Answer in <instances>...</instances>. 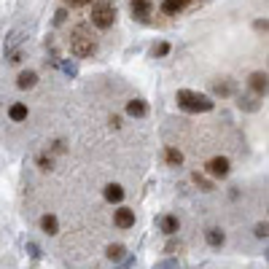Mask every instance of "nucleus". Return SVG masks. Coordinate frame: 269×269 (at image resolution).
I'll use <instances>...</instances> for the list:
<instances>
[{
    "label": "nucleus",
    "mask_w": 269,
    "mask_h": 269,
    "mask_svg": "<svg viewBox=\"0 0 269 269\" xmlns=\"http://www.w3.org/2000/svg\"><path fill=\"white\" fill-rule=\"evenodd\" d=\"M167 253H175V251H180V242H175V240H170L167 242V248H165Z\"/></svg>",
    "instance_id": "obj_31"
},
{
    "label": "nucleus",
    "mask_w": 269,
    "mask_h": 269,
    "mask_svg": "<svg viewBox=\"0 0 269 269\" xmlns=\"http://www.w3.org/2000/svg\"><path fill=\"white\" fill-rule=\"evenodd\" d=\"M38 165H41V170H51V159H49V156H41Z\"/></svg>",
    "instance_id": "obj_32"
},
{
    "label": "nucleus",
    "mask_w": 269,
    "mask_h": 269,
    "mask_svg": "<svg viewBox=\"0 0 269 269\" xmlns=\"http://www.w3.org/2000/svg\"><path fill=\"white\" fill-rule=\"evenodd\" d=\"M41 229L46 234H57L60 232V221H57V215H43L41 218Z\"/></svg>",
    "instance_id": "obj_15"
},
{
    "label": "nucleus",
    "mask_w": 269,
    "mask_h": 269,
    "mask_svg": "<svg viewBox=\"0 0 269 269\" xmlns=\"http://www.w3.org/2000/svg\"><path fill=\"white\" fill-rule=\"evenodd\" d=\"M240 108H245V110H256V108H259V102H256V100H242V102H240Z\"/></svg>",
    "instance_id": "obj_28"
},
{
    "label": "nucleus",
    "mask_w": 269,
    "mask_h": 269,
    "mask_svg": "<svg viewBox=\"0 0 269 269\" xmlns=\"http://www.w3.org/2000/svg\"><path fill=\"white\" fill-rule=\"evenodd\" d=\"M119 267H121V269H129V267H135V256H127V259H121V261H119Z\"/></svg>",
    "instance_id": "obj_27"
},
{
    "label": "nucleus",
    "mask_w": 269,
    "mask_h": 269,
    "mask_svg": "<svg viewBox=\"0 0 269 269\" xmlns=\"http://www.w3.org/2000/svg\"><path fill=\"white\" fill-rule=\"evenodd\" d=\"M105 199L108 202H121L124 199V188L119 186V183H108V186H105Z\"/></svg>",
    "instance_id": "obj_13"
},
{
    "label": "nucleus",
    "mask_w": 269,
    "mask_h": 269,
    "mask_svg": "<svg viewBox=\"0 0 269 269\" xmlns=\"http://www.w3.org/2000/svg\"><path fill=\"white\" fill-rule=\"evenodd\" d=\"M116 22V8L110 0H97L94 5H91V24H94L97 30H108L113 27Z\"/></svg>",
    "instance_id": "obj_3"
},
{
    "label": "nucleus",
    "mask_w": 269,
    "mask_h": 269,
    "mask_svg": "<svg viewBox=\"0 0 269 269\" xmlns=\"http://www.w3.org/2000/svg\"><path fill=\"white\" fill-rule=\"evenodd\" d=\"M215 94L229 97V94H232V84H215Z\"/></svg>",
    "instance_id": "obj_22"
},
{
    "label": "nucleus",
    "mask_w": 269,
    "mask_h": 269,
    "mask_svg": "<svg viewBox=\"0 0 269 269\" xmlns=\"http://www.w3.org/2000/svg\"><path fill=\"white\" fill-rule=\"evenodd\" d=\"M159 226H162V232H165V234L173 237V234L178 232V218H175V215H165V218L159 221Z\"/></svg>",
    "instance_id": "obj_16"
},
{
    "label": "nucleus",
    "mask_w": 269,
    "mask_h": 269,
    "mask_svg": "<svg viewBox=\"0 0 269 269\" xmlns=\"http://www.w3.org/2000/svg\"><path fill=\"white\" fill-rule=\"evenodd\" d=\"M113 221H116V226H119V229H132V226H135V210L119 207V210L113 213Z\"/></svg>",
    "instance_id": "obj_5"
},
{
    "label": "nucleus",
    "mask_w": 269,
    "mask_h": 269,
    "mask_svg": "<svg viewBox=\"0 0 269 269\" xmlns=\"http://www.w3.org/2000/svg\"><path fill=\"white\" fill-rule=\"evenodd\" d=\"M65 19H68V11H65V8H60V11L54 14V22H57V24H62Z\"/></svg>",
    "instance_id": "obj_30"
},
{
    "label": "nucleus",
    "mask_w": 269,
    "mask_h": 269,
    "mask_svg": "<svg viewBox=\"0 0 269 269\" xmlns=\"http://www.w3.org/2000/svg\"><path fill=\"white\" fill-rule=\"evenodd\" d=\"M127 113L135 116V119H143V116L148 113V105L143 102V100H129L127 102Z\"/></svg>",
    "instance_id": "obj_10"
},
{
    "label": "nucleus",
    "mask_w": 269,
    "mask_h": 269,
    "mask_svg": "<svg viewBox=\"0 0 269 269\" xmlns=\"http://www.w3.org/2000/svg\"><path fill=\"white\" fill-rule=\"evenodd\" d=\"M8 119H11V121H24V119H27V105L14 102V105L8 108Z\"/></svg>",
    "instance_id": "obj_14"
},
{
    "label": "nucleus",
    "mask_w": 269,
    "mask_h": 269,
    "mask_svg": "<svg viewBox=\"0 0 269 269\" xmlns=\"http://www.w3.org/2000/svg\"><path fill=\"white\" fill-rule=\"evenodd\" d=\"M124 253H127V251H124V245H110V248H108V259H110V261H121Z\"/></svg>",
    "instance_id": "obj_18"
},
{
    "label": "nucleus",
    "mask_w": 269,
    "mask_h": 269,
    "mask_svg": "<svg viewBox=\"0 0 269 269\" xmlns=\"http://www.w3.org/2000/svg\"><path fill=\"white\" fill-rule=\"evenodd\" d=\"M129 11H132V16H137V19H148L151 11H154V3H151V0H132Z\"/></svg>",
    "instance_id": "obj_6"
},
{
    "label": "nucleus",
    "mask_w": 269,
    "mask_h": 269,
    "mask_svg": "<svg viewBox=\"0 0 269 269\" xmlns=\"http://www.w3.org/2000/svg\"><path fill=\"white\" fill-rule=\"evenodd\" d=\"M70 51H73V57H91L97 51V43L91 41L87 24H78L73 30V35H70Z\"/></svg>",
    "instance_id": "obj_2"
},
{
    "label": "nucleus",
    "mask_w": 269,
    "mask_h": 269,
    "mask_svg": "<svg viewBox=\"0 0 269 269\" xmlns=\"http://www.w3.org/2000/svg\"><path fill=\"white\" fill-rule=\"evenodd\" d=\"M27 253L32 256V259H38V256H41V248H38L35 242H30V245H27Z\"/></svg>",
    "instance_id": "obj_29"
},
{
    "label": "nucleus",
    "mask_w": 269,
    "mask_h": 269,
    "mask_svg": "<svg viewBox=\"0 0 269 269\" xmlns=\"http://www.w3.org/2000/svg\"><path fill=\"white\" fill-rule=\"evenodd\" d=\"M251 89L256 91V94H267V73H253L251 76Z\"/></svg>",
    "instance_id": "obj_11"
},
{
    "label": "nucleus",
    "mask_w": 269,
    "mask_h": 269,
    "mask_svg": "<svg viewBox=\"0 0 269 269\" xmlns=\"http://www.w3.org/2000/svg\"><path fill=\"white\" fill-rule=\"evenodd\" d=\"M267 221H264V224H256V237H259V240H267Z\"/></svg>",
    "instance_id": "obj_24"
},
{
    "label": "nucleus",
    "mask_w": 269,
    "mask_h": 269,
    "mask_svg": "<svg viewBox=\"0 0 269 269\" xmlns=\"http://www.w3.org/2000/svg\"><path fill=\"white\" fill-rule=\"evenodd\" d=\"M188 3H191V0H162V14L175 16V14H180Z\"/></svg>",
    "instance_id": "obj_7"
},
{
    "label": "nucleus",
    "mask_w": 269,
    "mask_h": 269,
    "mask_svg": "<svg viewBox=\"0 0 269 269\" xmlns=\"http://www.w3.org/2000/svg\"><path fill=\"white\" fill-rule=\"evenodd\" d=\"M256 30H264V32H267V19H264V22L259 19V22H256Z\"/></svg>",
    "instance_id": "obj_34"
},
{
    "label": "nucleus",
    "mask_w": 269,
    "mask_h": 269,
    "mask_svg": "<svg viewBox=\"0 0 269 269\" xmlns=\"http://www.w3.org/2000/svg\"><path fill=\"white\" fill-rule=\"evenodd\" d=\"M165 159H167V165H170V167H178V165H183V154H180L178 148H173V146L165 148Z\"/></svg>",
    "instance_id": "obj_17"
},
{
    "label": "nucleus",
    "mask_w": 269,
    "mask_h": 269,
    "mask_svg": "<svg viewBox=\"0 0 269 269\" xmlns=\"http://www.w3.org/2000/svg\"><path fill=\"white\" fill-rule=\"evenodd\" d=\"M60 68H62V70H65V73H68V76H76V73H78V68H76L73 62H60Z\"/></svg>",
    "instance_id": "obj_23"
},
{
    "label": "nucleus",
    "mask_w": 269,
    "mask_h": 269,
    "mask_svg": "<svg viewBox=\"0 0 269 269\" xmlns=\"http://www.w3.org/2000/svg\"><path fill=\"white\" fill-rule=\"evenodd\" d=\"M38 84V76L32 73V70H24V73H19V78H16V87L19 89H32Z\"/></svg>",
    "instance_id": "obj_12"
},
{
    "label": "nucleus",
    "mask_w": 269,
    "mask_h": 269,
    "mask_svg": "<svg viewBox=\"0 0 269 269\" xmlns=\"http://www.w3.org/2000/svg\"><path fill=\"white\" fill-rule=\"evenodd\" d=\"M62 151H65V143L57 140V143H54V154H62Z\"/></svg>",
    "instance_id": "obj_33"
},
{
    "label": "nucleus",
    "mask_w": 269,
    "mask_h": 269,
    "mask_svg": "<svg viewBox=\"0 0 269 269\" xmlns=\"http://www.w3.org/2000/svg\"><path fill=\"white\" fill-rule=\"evenodd\" d=\"M178 105L183 110H188V113H207V110H213V100L205 94H196L191 89L178 91Z\"/></svg>",
    "instance_id": "obj_1"
},
{
    "label": "nucleus",
    "mask_w": 269,
    "mask_h": 269,
    "mask_svg": "<svg viewBox=\"0 0 269 269\" xmlns=\"http://www.w3.org/2000/svg\"><path fill=\"white\" fill-rule=\"evenodd\" d=\"M70 8H84V5H91V0H65Z\"/></svg>",
    "instance_id": "obj_25"
},
{
    "label": "nucleus",
    "mask_w": 269,
    "mask_h": 269,
    "mask_svg": "<svg viewBox=\"0 0 269 269\" xmlns=\"http://www.w3.org/2000/svg\"><path fill=\"white\" fill-rule=\"evenodd\" d=\"M191 178H194V183H196V186H199V188H202V191H213V188H215V186H213V183H210L207 178H202V175H199V173H194V175H191Z\"/></svg>",
    "instance_id": "obj_19"
},
{
    "label": "nucleus",
    "mask_w": 269,
    "mask_h": 269,
    "mask_svg": "<svg viewBox=\"0 0 269 269\" xmlns=\"http://www.w3.org/2000/svg\"><path fill=\"white\" fill-rule=\"evenodd\" d=\"M207 173L213 175V178H226L229 175V159L226 156H213V159L207 162Z\"/></svg>",
    "instance_id": "obj_4"
},
{
    "label": "nucleus",
    "mask_w": 269,
    "mask_h": 269,
    "mask_svg": "<svg viewBox=\"0 0 269 269\" xmlns=\"http://www.w3.org/2000/svg\"><path fill=\"white\" fill-rule=\"evenodd\" d=\"M151 54H154V57H165V54H170V43H165V41L156 43L154 49H151Z\"/></svg>",
    "instance_id": "obj_20"
},
{
    "label": "nucleus",
    "mask_w": 269,
    "mask_h": 269,
    "mask_svg": "<svg viewBox=\"0 0 269 269\" xmlns=\"http://www.w3.org/2000/svg\"><path fill=\"white\" fill-rule=\"evenodd\" d=\"M24 38H27V32L24 30H11L8 38H5V54H11V51H16V46L24 43Z\"/></svg>",
    "instance_id": "obj_8"
},
{
    "label": "nucleus",
    "mask_w": 269,
    "mask_h": 269,
    "mask_svg": "<svg viewBox=\"0 0 269 269\" xmlns=\"http://www.w3.org/2000/svg\"><path fill=\"white\" fill-rule=\"evenodd\" d=\"M154 269H180V267H178V261H175V259H165V261H159Z\"/></svg>",
    "instance_id": "obj_21"
},
{
    "label": "nucleus",
    "mask_w": 269,
    "mask_h": 269,
    "mask_svg": "<svg viewBox=\"0 0 269 269\" xmlns=\"http://www.w3.org/2000/svg\"><path fill=\"white\" fill-rule=\"evenodd\" d=\"M205 240H207V245H213V248H221V245H224V242H226V234L224 232H221V229H207V232H205Z\"/></svg>",
    "instance_id": "obj_9"
},
{
    "label": "nucleus",
    "mask_w": 269,
    "mask_h": 269,
    "mask_svg": "<svg viewBox=\"0 0 269 269\" xmlns=\"http://www.w3.org/2000/svg\"><path fill=\"white\" fill-rule=\"evenodd\" d=\"M8 57H11V60H8L11 65H19V62H22V60H24V54H22V51H11V54H8Z\"/></svg>",
    "instance_id": "obj_26"
}]
</instances>
